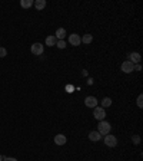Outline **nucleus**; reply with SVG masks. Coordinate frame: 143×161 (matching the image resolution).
I'll return each instance as SVG.
<instances>
[{
  "instance_id": "obj_1",
  "label": "nucleus",
  "mask_w": 143,
  "mask_h": 161,
  "mask_svg": "<svg viewBox=\"0 0 143 161\" xmlns=\"http://www.w3.org/2000/svg\"><path fill=\"white\" fill-rule=\"evenodd\" d=\"M110 130H112V125L109 124L107 121H99V125H97V132L100 135H107L110 134Z\"/></svg>"
},
{
  "instance_id": "obj_2",
  "label": "nucleus",
  "mask_w": 143,
  "mask_h": 161,
  "mask_svg": "<svg viewBox=\"0 0 143 161\" xmlns=\"http://www.w3.org/2000/svg\"><path fill=\"white\" fill-rule=\"evenodd\" d=\"M93 117L96 118L97 121H103V119L106 118V111H105V108H102V107H94V108H93Z\"/></svg>"
},
{
  "instance_id": "obj_3",
  "label": "nucleus",
  "mask_w": 143,
  "mask_h": 161,
  "mask_svg": "<svg viewBox=\"0 0 143 161\" xmlns=\"http://www.w3.org/2000/svg\"><path fill=\"white\" fill-rule=\"evenodd\" d=\"M103 141H105V144H106L107 147H110V148H113V147L117 145V138H116L114 135H112V134H107V135H105Z\"/></svg>"
},
{
  "instance_id": "obj_4",
  "label": "nucleus",
  "mask_w": 143,
  "mask_h": 161,
  "mask_svg": "<svg viewBox=\"0 0 143 161\" xmlns=\"http://www.w3.org/2000/svg\"><path fill=\"white\" fill-rule=\"evenodd\" d=\"M30 51H32V53H33V55L39 56V55H43V52H44V46H43V43H39V42H37V43L32 45Z\"/></svg>"
},
{
  "instance_id": "obj_5",
  "label": "nucleus",
  "mask_w": 143,
  "mask_h": 161,
  "mask_svg": "<svg viewBox=\"0 0 143 161\" xmlns=\"http://www.w3.org/2000/svg\"><path fill=\"white\" fill-rule=\"evenodd\" d=\"M69 43L72 46H79L82 43V39H80V36L77 33H72V35H69Z\"/></svg>"
},
{
  "instance_id": "obj_6",
  "label": "nucleus",
  "mask_w": 143,
  "mask_h": 161,
  "mask_svg": "<svg viewBox=\"0 0 143 161\" xmlns=\"http://www.w3.org/2000/svg\"><path fill=\"white\" fill-rule=\"evenodd\" d=\"M120 69H122V72H125V73L133 72V63H132L130 60H125V62L122 63Z\"/></svg>"
},
{
  "instance_id": "obj_7",
  "label": "nucleus",
  "mask_w": 143,
  "mask_h": 161,
  "mask_svg": "<svg viewBox=\"0 0 143 161\" xmlns=\"http://www.w3.org/2000/svg\"><path fill=\"white\" fill-rule=\"evenodd\" d=\"M85 105L87 108H94V107H97V99L94 96H87L85 98Z\"/></svg>"
},
{
  "instance_id": "obj_8",
  "label": "nucleus",
  "mask_w": 143,
  "mask_h": 161,
  "mask_svg": "<svg viewBox=\"0 0 143 161\" xmlns=\"http://www.w3.org/2000/svg\"><path fill=\"white\" fill-rule=\"evenodd\" d=\"M66 142H67L66 135H63V134H57V135H55V144H56V145H64Z\"/></svg>"
},
{
  "instance_id": "obj_9",
  "label": "nucleus",
  "mask_w": 143,
  "mask_h": 161,
  "mask_svg": "<svg viewBox=\"0 0 143 161\" xmlns=\"http://www.w3.org/2000/svg\"><path fill=\"white\" fill-rule=\"evenodd\" d=\"M129 58H130V62L136 65V63H140V60H142V56H140V53H137V52H133V53H130L129 55Z\"/></svg>"
},
{
  "instance_id": "obj_10",
  "label": "nucleus",
  "mask_w": 143,
  "mask_h": 161,
  "mask_svg": "<svg viewBox=\"0 0 143 161\" xmlns=\"http://www.w3.org/2000/svg\"><path fill=\"white\" fill-rule=\"evenodd\" d=\"M56 39L57 40H64V37H66V29L64 28H59V29L56 30Z\"/></svg>"
},
{
  "instance_id": "obj_11",
  "label": "nucleus",
  "mask_w": 143,
  "mask_h": 161,
  "mask_svg": "<svg viewBox=\"0 0 143 161\" xmlns=\"http://www.w3.org/2000/svg\"><path fill=\"white\" fill-rule=\"evenodd\" d=\"M33 6L37 10H43V9L46 7V0H36V1H33Z\"/></svg>"
},
{
  "instance_id": "obj_12",
  "label": "nucleus",
  "mask_w": 143,
  "mask_h": 161,
  "mask_svg": "<svg viewBox=\"0 0 143 161\" xmlns=\"http://www.w3.org/2000/svg\"><path fill=\"white\" fill-rule=\"evenodd\" d=\"M102 138V135H100L97 131H92L89 132V139L90 141H93V142H96V141H99V139Z\"/></svg>"
},
{
  "instance_id": "obj_13",
  "label": "nucleus",
  "mask_w": 143,
  "mask_h": 161,
  "mask_svg": "<svg viewBox=\"0 0 143 161\" xmlns=\"http://www.w3.org/2000/svg\"><path fill=\"white\" fill-rule=\"evenodd\" d=\"M56 43H57V39L55 35L46 37V46H56Z\"/></svg>"
},
{
  "instance_id": "obj_14",
  "label": "nucleus",
  "mask_w": 143,
  "mask_h": 161,
  "mask_svg": "<svg viewBox=\"0 0 143 161\" xmlns=\"http://www.w3.org/2000/svg\"><path fill=\"white\" fill-rule=\"evenodd\" d=\"M82 39V42L86 45H89V43H92V40H93V36L90 35V33H86V35H83V37H80Z\"/></svg>"
},
{
  "instance_id": "obj_15",
  "label": "nucleus",
  "mask_w": 143,
  "mask_h": 161,
  "mask_svg": "<svg viewBox=\"0 0 143 161\" xmlns=\"http://www.w3.org/2000/svg\"><path fill=\"white\" fill-rule=\"evenodd\" d=\"M107 107H112V98H103L102 99V108H107Z\"/></svg>"
},
{
  "instance_id": "obj_16",
  "label": "nucleus",
  "mask_w": 143,
  "mask_h": 161,
  "mask_svg": "<svg viewBox=\"0 0 143 161\" xmlns=\"http://www.w3.org/2000/svg\"><path fill=\"white\" fill-rule=\"evenodd\" d=\"M20 6L23 9H29V7H32V6H33V1H32V0H21Z\"/></svg>"
},
{
  "instance_id": "obj_17",
  "label": "nucleus",
  "mask_w": 143,
  "mask_h": 161,
  "mask_svg": "<svg viewBox=\"0 0 143 161\" xmlns=\"http://www.w3.org/2000/svg\"><path fill=\"white\" fill-rule=\"evenodd\" d=\"M56 46L59 49H64V48H66V40H57Z\"/></svg>"
},
{
  "instance_id": "obj_18",
  "label": "nucleus",
  "mask_w": 143,
  "mask_h": 161,
  "mask_svg": "<svg viewBox=\"0 0 143 161\" xmlns=\"http://www.w3.org/2000/svg\"><path fill=\"white\" fill-rule=\"evenodd\" d=\"M137 107H139V108H142L143 107V95L137 96Z\"/></svg>"
},
{
  "instance_id": "obj_19",
  "label": "nucleus",
  "mask_w": 143,
  "mask_h": 161,
  "mask_svg": "<svg viewBox=\"0 0 143 161\" xmlns=\"http://www.w3.org/2000/svg\"><path fill=\"white\" fill-rule=\"evenodd\" d=\"M132 141H133V144H139L140 142V137L139 135H133L132 137Z\"/></svg>"
},
{
  "instance_id": "obj_20",
  "label": "nucleus",
  "mask_w": 143,
  "mask_h": 161,
  "mask_svg": "<svg viewBox=\"0 0 143 161\" xmlns=\"http://www.w3.org/2000/svg\"><path fill=\"white\" fill-rule=\"evenodd\" d=\"M7 55V51L4 49V48H0V58H4Z\"/></svg>"
},
{
  "instance_id": "obj_21",
  "label": "nucleus",
  "mask_w": 143,
  "mask_h": 161,
  "mask_svg": "<svg viewBox=\"0 0 143 161\" xmlns=\"http://www.w3.org/2000/svg\"><path fill=\"white\" fill-rule=\"evenodd\" d=\"M3 161H17V160L13 158V157H3Z\"/></svg>"
},
{
  "instance_id": "obj_22",
  "label": "nucleus",
  "mask_w": 143,
  "mask_h": 161,
  "mask_svg": "<svg viewBox=\"0 0 143 161\" xmlns=\"http://www.w3.org/2000/svg\"><path fill=\"white\" fill-rule=\"evenodd\" d=\"M0 161H3V155L1 154H0Z\"/></svg>"
}]
</instances>
